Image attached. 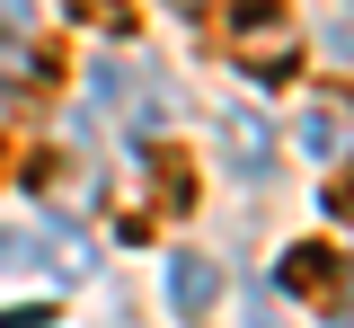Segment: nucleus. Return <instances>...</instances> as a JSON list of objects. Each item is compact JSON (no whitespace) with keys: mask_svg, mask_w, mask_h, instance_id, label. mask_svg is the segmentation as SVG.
<instances>
[{"mask_svg":"<svg viewBox=\"0 0 354 328\" xmlns=\"http://www.w3.org/2000/svg\"><path fill=\"white\" fill-rule=\"evenodd\" d=\"M230 160H239L248 178H257L266 160H274V142H266V125H257V116H248V125H230Z\"/></svg>","mask_w":354,"mask_h":328,"instance_id":"423d86ee","label":"nucleus"},{"mask_svg":"<svg viewBox=\"0 0 354 328\" xmlns=\"http://www.w3.org/2000/svg\"><path fill=\"white\" fill-rule=\"evenodd\" d=\"M301 151L319 160V169L354 160V89H328V98H310V116H301Z\"/></svg>","mask_w":354,"mask_h":328,"instance_id":"f03ea898","label":"nucleus"},{"mask_svg":"<svg viewBox=\"0 0 354 328\" xmlns=\"http://www.w3.org/2000/svg\"><path fill=\"white\" fill-rule=\"evenodd\" d=\"M36 80H44V53L18 27H0V89H36Z\"/></svg>","mask_w":354,"mask_h":328,"instance_id":"39448f33","label":"nucleus"},{"mask_svg":"<svg viewBox=\"0 0 354 328\" xmlns=\"http://www.w3.org/2000/svg\"><path fill=\"white\" fill-rule=\"evenodd\" d=\"M9 257H36V239H18V231H0V266Z\"/></svg>","mask_w":354,"mask_h":328,"instance_id":"6e6552de","label":"nucleus"},{"mask_svg":"<svg viewBox=\"0 0 354 328\" xmlns=\"http://www.w3.org/2000/svg\"><path fill=\"white\" fill-rule=\"evenodd\" d=\"M328 213H337V222H354V169L337 178V187H328Z\"/></svg>","mask_w":354,"mask_h":328,"instance_id":"0eeeda50","label":"nucleus"},{"mask_svg":"<svg viewBox=\"0 0 354 328\" xmlns=\"http://www.w3.org/2000/svg\"><path fill=\"white\" fill-rule=\"evenodd\" d=\"M169 302L186 311V320H204V311L221 302V266H213V257H177V266H169Z\"/></svg>","mask_w":354,"mask_h":328,"instance_id":"20e7f679","label":"nucleus"},{"mask_svg":"<svg viewBox=\"0 0 354 328\" xmlns=\"http://www.w3.org/2000/svg\"><path fill=\"white\" fill-rule=\"evenodd\" d=\"M337 275H346V266H337V248H319V239L283 248V266H274V284H283V293H328Z\"/></svg>","mask_w":354,"mask_h":328,"instance_id":"7ed1b4c3","label":"nucleus"},{"mask_svg":"<svg viewBox=\"0 0 354 328\" xmlns=\"http://www.w3.org/2000/svg\"><path fill=\"white\" fill-rule=\"evenodd\" d=\"M169 9H177V18H204V9H213V0H169Z\"/></svg>","mask_w":354,"mask_h":328,"instance_id":"1a4fd4ad","label":"nucleus"},{"mask_svg":"<svg viewBox=\"0 0 354 328\" xmlns=\"http://www.w3.org/2000/svg\"><path fill=\"white\" fill-rule=\"evenodd\" d=\"M239 62L257 80H283L292 71V45H283V0H239Z\"/></svg>","mask_w":354,"mask_h":328,"instance_id":"f257e3e1","label":"nucleus"}]
</instances>
